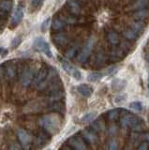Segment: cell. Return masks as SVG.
<instances>
[{"label":"cell","mask_w":149,"mask_h":150,"mask_svg":"<svg viewBox=\"0 0 149 150\" xmlns=\"http://www.w3.org/2000/svg\"><path fill=\"white\" fill-rule=\"evenodd\" d=\"M40 124L49 134H54L58 130V126H59L58 119L54 115H44L40 120Z\"/></svg>","instance_id":"obj_1"},{"label":"cell","mask_w":149,"mask_h":150,"mask_svg":"<svg viewBox=\"0 0 149 150\" xmlns=\"http://www.w3.org/2000/svg\"><path fill=\"white\" fill-rule=\"evenodd\" d=\"M94 46H95V39L90 38V39L86 41L85 45L83 47V49L81 50L80 53L78 54L77 59H78L79 62H81V63L86 62L88 57H89L91 53H92Z\"/></svg>","instance_id":"obj_2"},{"label":"cell","mask_w":149,"mask_h":150,"mask_svg":"<svg viewBox=\"0 0 149 150\" xmlns=\"http://www.w3.org/2000/svg\"><path fill=\"white\" fill-rule=\"evenodd\" d=\"M68 144L71 147V149L76 150H85L88 148V146L86 145V142L82 137V135L72 136V137L68 140Z\"/></svg>","instance_id":"obj_3"},{"label":"cell","mask_w":149,"mask_h":150,"mask_svg":"<svg viewBox=\"0 0 149 150\" xmlns=\"http://www.w3.org/2000/svg\"><path fill=\"white\" fill-rule=\"evenodd\" d=\"M34 49L38 52H42L48 57H52V51L49 44L45 41L43 38H37L34 41Z\"/></svg>","instance_id":"obj_4"},{"label":"cell","mask_w":149,"mask_h":150,"mask_svg":"<svg viewBox=\"0 0 149 150\" xmlns=\"http://www.w3.org/2000/svg\"><path fill=\"white\" fill-rule=\"evenodd\" d=\"M140 120L141 119H140L139 117H137L134 115L129 114L128 112L127 114L124 115L120 118V126L122 127L123 129H127L128 127H129V128H133Z\"/></svg>","instance_id":"obj_5"},{"label":"cell","mask_w":149,"mask_h":150,"mask_svg":"<svg viewBox=\"0 0 149 150\" xmlns=\"http://www.w3.org/2000/svg\"><path fill=\"white\" fill-rule=\"evenodd\" d=\"M82 137L85 139L86 143L89 144H97L100 142L99 136L97 135V132H95L92 129H85L81 131Z\"/></svg>","instance_id":"obj_6"},{"label":"cell","mask_w":149,"mask_h":150,"mask_svg":"<svg viewBox=\"0 0 149 150\" xmlns=\"http://www.w3.org/2000/svg\"><path fill=\"white\" fill-rule=\"evenodd\" d=\"M49 70H50V69H48L47 66H45V65L40 69L39 72L37 74V76L35 77V80H34V84L37 87H40L41 84H43L45 80L47 79V76L49 74Z\"/></svg>","instance_id":"obj_7"},{"label":"cell","mask_w":149,"mask_h":150,"mask_svg":"<svg viewBox=\"0 0 149 150\" xmlns=\"http://www.w3.org/2000/svg\"><path fill=\"white\" fill-rule=\"evenodd\" d=\"M61 65H62V68H63V69L66 71L68 74H69V75H71V76L75 79V80H77V81H79V80H81V78H82V74H81V72L79 71V70L77 69H75L74 67H72V66L69 64V63H68L66 60H62L61 61Z\"/></svg>","instance_id":"obj_8"},{"label":"cell","mask_w":149,"mask_h":150,"mask_svg":"<svg viewBox=\"0 0 149 150\" xmlns=\"http://www.w3.org/2000/svg\"><path fill=\"white\" fill-rule=\"evenodd\" d=\"M34 78V73L33 70H32L30 68H26L24 71H23L22 75H21V83L23 86H28L31 83V82L33 81Z\"/></svg>","instance_id":"obj_9"},{"label":"cell","mask_w":149,"mask_h":150,"mask_svg":"<svg viewBox=\"0 0 149 150\" xmlns=\"http://www.w3.org/2000/svg\"><path fill=\"white\" fill-rule=\"evenodd\" d=\"M17 136H18V139H19L21 144H23L24 146L23 147H25V145L29 144L32 141V136L31 134L28 132V131H26L25 129H19L17 132Z\"/></svg>","instance_id":"obj_10"},{"label":"cell","mask_w":149,"mask_h":150,"mask_svg":"<svg viewBox=\"0 0 149 150\" xmlns=\"http://www.w3.org/2000/svg\"><path fill=\"white\" fill-rule=\"evenodd\" d=\"M67 8L73 15H79L81 13V3L78 0H67Z\"/></svg>","instance_id":"obj_11"},{"label":"cell","mask_w":149,"mask_h":150,"mask_svg":"<svg viewBox=\"0 0 149 150\" xmlns=\"http://www.w3.org/2000/svg\"><path fill=\"white\" fill-rule=\"evenodd\" d=\"M53 41L57 46H66L68 42V38L63 32H56L53 35Z\"/></svg>","instance_id":"obj_12"},{"label":"cell","mask_w":149,"mask_h":150,"mask_svg":"<svg viewBox=\"0 0 149 150\" xmlns=\"http://www.w3.org/2000/svg\"><path fill=\"white\" fill-rule=\"evenodd\" d=\"M131 16L134 20L144 22L149 18V8H142V9H138V11H132Z\"/></svg>","instance_id":"obj_13"},{"label":"cell","mask_w":149,"mask_h":150,"mask_svg":"<svg viewBox=\"0 0 149 150\" xmlns=\"http://www.w3.org/2000/svg\"><path fill=\"white\" fill-rule=\"evenodd\" d=\"M149 6V0H134V1L127 8L129 11H135L138 9L145 8Z\"/></svg>","instance_id":"obj_14"},{"label":"cell","mask_w":149,"mask_h":150,"mask_svg":"<svg viewBox=\"0 0 149 150\" xmlns=\"http://www.w3.org/2000/svg\"><path fill=\"white\" fill-rule=\"evenodd\" d=\"M126 54V52L121 48L120 46L114 45L113 48L111 49V58L114 61H118L122 59Z\"/></svg>","instance_id":"obj_15"},{"label":"cell","mask_w":149,"mask_h":150,"mask_svg":"<svg viewBox=\"0 0 149 150\" xmlns=\"http://www.w3.org/2000/svg\"><path fill=\"white\" fill-rule=\"evenodd\" d=\"M90 128L95 131L97 133H100V132H102V131H104L105 128H106V125H105V121L103 118H97L96 119L93 123L91 124V127Z\"/></svg>","instance_id":"obj_16"},{"label":"cell","mask_w":149,"mask_h":150,"mask_svg":"<svg viewBox=\"0 0 149 150\" xmlns=\"http://www.w3.org/2000/svg\"><path fill=\"white\" fill-rule=\"evenodd\" d=\"M106 39L108 40L109 43H111L112 45H118L120 43V39H119L118 33H116L114 30H111L107 33Z\"/></svg>","instance_id":"obj_17"},{"label":"cell","mask_w":149,"mask_h":150,"mask_svg":"<svg viewBox=\"0 0 149 150\" xmlns=\"http://www.w3.org/2000/svg\"><path fill=\"white\" fill-rule=\"evenodd\" d=\"M122 34L123 36L125 37V39L129 40V41H134V40H136L138 39V37H139V34L136 32V31H134L132 28H127V29H125L123 32H122Z\"/></svg>","instance_id":"obj_18"},{"label":"cell","mask_w":149,"mask_h":150,"mask_svg":"<svg viewBox=\"0 0 149 150\" xmlns=\"http://www.w3.org/2000/svg\"><path fill=\"white\" fill-rule=\"evenodd\" d=\"M23 18H24V12H23V9L20 7H18L16 8V11H14V13H13L12 18H11L12 25L13 26L17 25L18 23H19L23 20Z\"/></svg>","instance_id":"obj_19"},{"label":"cell","mask_w":149,"mask_h":150,"mask_svg":"<svg viewBox=\"0 0 149 150\" xmlns=\"http://www.w3.org/2000/svg\"><path fill=\"white\" fill-rule=\"evenodd\" d=\"M16 74H17V67L14 63H8L6 67V75L8 79H14L16 77Z\"/></svg>","instance_id":"obj_20"},{"label":"cell","mask_w":149,"mask_h":150,"mask_svg":"<svg viewBox=\"0 0 149 150\" xmlns=\"http://www.w3.org/2000/svg\"><path fill=\"white\" fill-rule=\"evenodd\" d=\"M77 90L82 96L86 97V98L90 97L93 93V88L90 86H88V84H80V86L77 87Z\"/></svg>","instance_id":"obj_21"},{"label":"cell","mask_w":149,"mask_h":150,"mask_svg":"<svg viewBox=\"0 0 149 150\" xmlns=\"http://www.w3.org/2000/svg\"><path fill=\"white\" fill-rule=\"evenodd\" d=\"M127 110H124V109H121V108H117V109H113L111 110L110 112H108L107 114V116H108V119L110 121H115L119 118V116L121 115V112H123Z\"/></svg>","instance_id":"obj_22"},{"label":"cell","mask_w":149,"mask_h":150,"mask_svg":"<svg viewBox=\"0 0 149 150\" xmlns=\"http://www.w3.org/2000/svg\"><path fill=\"white\" fill-rule=\"evenodd\" d=\"M66 26V22L60 18H55L52 23V29L55 32L62 30Z\"/></svg>","instance_id":"obj_23"},{"label":"cell","mask_w":149,"mask_h":150,"mask_svg":"<svg viewBox=\"0 0 149 150\" xmlns=\"http://www.w3.org/2000/svg\"><path fill=\"white\" fill-rule=\"evenodd\" d=\"M130 28H132L134 31H136L138 34L140 35V33H142L144 30V23L142 21H137V20H134V22H131L129 23V26Z\"/></svg>","instance_id":"obj_24"},{"label":"cell","mask_w":149,"mask_h":150,"mask_svg":"<svg viewBox=\"0 0 149 150\" xmlns=\"http://www.w3.org/2000/svg\"><path fill=\"white\" fill-rule=\"evenodd\" d=\"M94 63H95V66H96L97 68H100V67H102V66L105 64V56H104L103 52L99 51L96 54Z\"/></svg>","instance_id":"obj_25"},{"label":"cell","mask_w":149,"mask_h":150,"mask_svg":"<svg viewBox=\"0 0 149 150\" xmlns=\"http://www.w3.org/2000/svg\"><path fill=\"white\" fill-rule=\"evenodd\" d=\"M126 86V82L123 81L121 79H114L113 82H112V88H113L114 91H120L125 87Z\"/></svg>","instance_id":"obj_26"},{"label":"cell","mask_w":149,"mask_h":150,"mask_svg":"<svg viewBox=\"0 0 149 150\" xmlns=\"http://www.w3.org/2000/svg\"><path fill=\"white\" fill-rule=\"evenodd\" d=\"M63 107H64V105L61 102V100H55V101L50 102L49 109L53 112H62Z\"/></svg>","instance_id":"obj_27"},{"label":"cell","mask_w":149,"mask_h":150,"mask_svg":"<svg viewBox=\"0 0 149 150\" xmlns=\"http://www.w3.org/2000/svg\"><path fill=\"white\" fill-rule=\"evenodd\" d=\"M12 8V1L11 0H3L0 3V9L3 11H11Z\"/></svg>","instance_id":"obj_28"},{"label":"cell","mask_w":149,"mask_h":150,"mask_svg":"<svg viewBox=\"0 0 149 150\" xmlns=\"http://www.w3.org/2000/svg\"><path fill=\"white\" fill-rule=\"evenodd\" d=\"M103 77V73L99 72V71H95V72H92L88 75L87 80L89 82H97Z\"/></svg>","instance_id":"obj_29"},{"label":"cell","mask_w":149,"mask_h":150,"mask_svg":"<svg viewBox=\"0 0 149 150\" xmlns=\"http://www.w3.org/2000/svg\"><path fill=\"white\" fill-rule=\"evenodd\" d=\"M78 49H79V45L78 44H75L73 45L72 47H71L67 52H66V56L68 58H72L74 56L76 55L77 52H78Z\"/></svg>","instance_id":"obj_30"},{"label":"cell","mask_w":149,"mask_h":150,"mask_svg":"<svg viewBox=\"0 0 149 150\" xmlns=\"http://www.w3.org/2000/svg\"><path fill=\"white\" fill-rule=\"evenodd\" d=\"M96 112H88V114L85 115L83 116L82 118V122L83 123H89V122L93 121L95 119L96 117Z\"/></svg>","instance_id":"obj_31"},{"label":"cell","mask_w":149,"mask_h":150,"mask_svg":"<svg viewBox=\"0 0 149 150\" xmlns=\"http://www.w3.org/2000/svg\"><path fill=\"white\" fill-rule=\"evenodd\" d=\"M49 133L46 131V132H41L40 135H39V137H38V141H39V144H47L48 143V141H49Z\"/></svg>","instance_id":"obj_32"},{"label":"cell","mask_w":149,"mask_h":150,"mask_svg":"<svg viewBox=\"0 0 149 150\" xmlns=\"http://www.w3.org/2000/svg\"><path fill=\"white\" fill-rule=\"evenodd\" d=\"M107 149L109 150H116L118 149V142L115 139L110 140L107 144Z\"/></svg>","instance_id":"obj_33"},{"label":"cell","mask_w":149,"mask_h":150,"mask_svg":"<svg viewBox=\"0 0 149 150\" xmlns=\"http://www.w3.org/2000/svg\"><path fill=\"white\" fill-rule=\"evenodd\" d=\"M129 107L131 109L137 111V112H141L143 110V104L140 101H133L129 104Z\"/></svg>","instance_id":"obj_34"},{"label":"cell","mask_w":149,"mask_h":150,"mask_svg":"<svg viewBox=\"0 0 149 150\" xmlns=\"http://www.w3.org/2000/svg\"><path fill=\"white\" fill-rule=\"evenodd\" d=\"M143 129H144V123L142 120H140L138 123L133 127V128H131V129L133 131H136V132H142V131L143 130Z\"/></svg>","instance_id":"obj_35"},{"label":"cell","mask_w":149,"mask_h":150,"mask_svg":"<svg viewBox=\"0 0 149 150\" xmlns=\"http://www.w3.org/2000/svg\"><path fill=\"white\" fill-rule=\"evenodd\" d=\"M50 23H51V18L46 19V20L42 23V25H41V31H42V32L47 31L48 27L50 25Z\"/></svg>","instance_id":"obj_36"},{"label":"cell","mask_w":149,"mask_h":150,"mask_svg":"<svg viewBox=\"0 0 149 150\" xmlns=\"http://www.w3.org/2000/svg\"><path fill=\"white\" fill-rule=\"evenodd\" d=\"M137 149H139V150H147V149H149V142H147V141H145V140H143V142L139 144V146L137 147Z\"/></svg>","instance_id":"obj_37"},{"label":"cell","mask_w":149,"mask_h":150,"mask_svg":"<svg viewBox=\"0 0 149 150\" xmlns=\"http://www.w3.org/2000/svg\"><path fill=\"white\" fill-rule=\"evenodd\" d=\"M125 100H126V96H124V95H120L114 98V102L117 103V104H120V103L124 102Z\"/></svg>","instance_id":"obj_38"},{"label":"cell","mask_w":149,"mask_h":150,"mask_svg":"<svg viewBox=\"0 0 149 150\" xmlns=\"http://www.w3.org/2000/svg\"><path fill=\"white\" fill-rule=\"evenodd\" d=\"M117 131H118V129H117V127H115V126H112L110 129H109V134L110 135H115L116 133H117Z\"/></svg>","instance_id":"obj_39"},{"label":"cell","mask_w":149,"mask_h":150,"mask_svg":"<svg viewBox=\"0 0 149 150\" xmlns=\"http://www.w3.org/2000/svg\"><path fill=\"white\" fill-rule=\"evenodd\" d=\"M20 43H21V39H20V37H18V38H15V39L12 40L11 44H12L13 47H17Z\"/></svg>","instance_id":"obj_40"},{"label":"cell","mask_w":149,"mask_h":150,"mask_svg":"<svg viewBox=\"0 0 149 150\" xmlns=\"http://www.w3.org/2000/svg\"><path fill=\"white\" fill-rule=\"evenodd\" d=\"M24 147L22 146V145H20L19 144H17V143H14V144H12L11 146H10V149H23Z\"/></svg>","instance_id":"obj_41"},{"label":"cell","mask_w":149,"mask_h":150,"mask_svg":"<svg viewBox=\"0 0 149 150\" xmlns=\"http://www.w3.org/2000/svg\"><path fill=\"white\" fill-rule=\"evenodd\" d=\"M143 140H145V141H147V142H149V132L143 134Z\"/></svg>","instance_id":"obj_42"},{"label":"cell","mask_w":149,"mask_h":150,"mask_svg":"<svg viewBox=\"0 0 149 150\" xmlns=\"http://www.w3.org/2000/svg\"><path fill=\"white\" fill-rule=\"evenodd\" d=\"M7 54V51L4 48H0V55H6Z\"/></svg>","instance_id":"obj_43"},{"label":"cell","mask_w":149,"mask_h":150,"mask_svg":"<svg viewBox=\"0 0 149 150\" xmlns=\"http://www.w3.org/2000/svg\"><path fill=\"white\" fill-rule=\"evenodd\" d=\"M79 2H80L81 4H86L88 1H89V0H78Z\"/></svg>","instance_id":"obj_44"},{"label":"cell","mask_w":149,"mask_h":150,"mask_svg":"<svg viewBox=\"0 0 149 150\" xmlns=\"http://www.w3.org/2000/svg\"><path fill=\"white\" fill-rule=\"evenodd\" d=\"M146 59H147V60L149 61V53H148V54H146Z\"/></svg>","instance_id":"obj_45"},{"label":"cell","mask_w":149,"mask_h":150,"mask_svg":"<svg viewBox=\"0 0 149 150\" xmlns=\"http://www.w3.org/2000/svg\"><path fill=\"white\" fill-rule=\"evenodd\" d=\"M148 87H149V78H148Z\"/></svg>","instance_id":"obj_46"},{"label":"cell","mask_w":149,"mask_h":150,"mask_svg":"<svg viewBox=\"0 0 149 150\" xmlns=\"http://www.w3.org/2000/svg\"><path fill=\"white\" fill-rule=\"evenodd\" d=\"M0 27H1V22H0Z\"/></svg>","instance_id":"obj_47"}]
</instances>
